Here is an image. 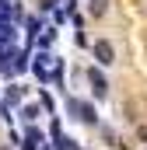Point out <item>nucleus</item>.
Segmentation results:
<instances>
[{
    "instance_id": "f257e3e1",
    "label": "nucleus",
    "mask_w": 147,
    "mask_h": 150,
    "mask_svg": "<svg viewBox=\"0 0 147 150\" xmlns=\"http://www.w3.org/2000/svg\"><path fill=\"white\" fill-rule=\"evenodd\" d=\"M67 115L77 119V122H84V126H102L98 122V108L91 101H84V98H74V94H67Z\"/></svg>"
},
{
    "instance_id": "f03ea898",
    "label": "nucleus",
    "mask_w": 147,
    "mask_h": 150,
    "mask_svg": "<svg viewBox=\"0 0 147 150\" xmlns=\"http://www.w3.org/2000/svg\"><path fill=\"white\" fill-rule=\"evenodd\" d=\"M84 77H88V84H91L95 101H105V98H109V80H105V74H102L98 67H88V70H84Z\"/></svg>"
},
{
    "instance_id": "7ed1b4c3",
    "label": "nucleus",
    "mask_w": 147,
    "mask_h": 150,
    "mask_svg": "<svg viewBox=\"0 0 147 150\" xmlns=\"http://www.w3.org/2000/svg\"><path fill=\"white\" fill-rule=\"evenodd\" d=\"M91 56L98 59V67H112L116 63V49H112L109 38H98V42H91Z\"/></svg>"
},
{
    "instance_id": "20e7f679",
    "label": "nucleus",
    "mask_w": 147,
    "mask_h": 150,
    "mask_svg": "<svg viewBox=\"0 0 147 150\" xmlns=\"http://www.w3.org/2000/svg\"><path fill=\"white\" fill-rule=\"evenodd\" d=\"M42 147V129L39 126H25V150H39Z\"/></svg>"
},
{
    "instance_id": "39448f33",
    "label": "nucleus",
    "mask_w": 147,
    "mask_h": 150,
    "mask_svg": "<svg viewBox=\"0 0 147 150\" xmlns=\"http://www.w3.org/2000/svg\"><path fill=\"white\" fill-rule=\"evenodd\" d=\"M21 94H25V91H21V84H11V87H7V98H4V105H7V108H11V105H18V101H21Z\"/></svg>"
},
{
    "instance_id": "423d86ee",
    "label": "nucleus",
    "mask_w": 147,
    "mask_h": 150,
    "mask_svg": "<svg viewBox=\"0 0 147 150\" xmlns=\"http://www.w3.org/2000/svg\"><path fill=\"white\" fill-rule=\"evenodd\" d=\"M21 119H25V126H35V119H39V105H21Z\"/></svg>"
},
{
    "instance_id": "0eeeda50",
    "label": "nucleus",
    "mask_w": 147,
    "mask_h": 150,
    "mask_svg": "<svg viewBox=\"0 0 147 150\" xmlns=\"http://www.w3.org/2000/svg\"><path fill=\"white\" fill-rule=\"evenodd\" d=\"M49 80H53L56 87H67V84H63V59H56V67L49 70Z\"/></svg>"
},
{
    "instance_id": "6e6552de",
    "label": "nucleus",
    "mask_w": 147,
    "mask_h": 150,
    "mask_svg": "<svg viewBox=\"0 0 147 150\" xmlns=\"http://www.w3.org/2000/svg\"><path fill=\"white\" fill-rule=\"evenodd\" d=\"M53 38H56V28H42V35H39V45H42V52H49Z\"/></svg>"
},
{
    "instance_id": "1a4fd4ad",
    "label": "nucleus",
    "mask_w": 147,
    "mask_h": 150,
    "mask_svg": "<svg viewBox=\"0 0 147 150\" xmlns=\"http://www.w3.org/2000/svg\"><path fill=\"white\" fill-rule=\"evenodd\" d=\"M25 28H28V45H32V38L42 35V21H39V18H28V25H25Z\"/></svg>"
},
{
    "instance_id": "9d476101",
    "label": "nucleus",
    "mask_w": 147,
    "mask_h": 150,
    "mask_svg": "<svg viewBox=\"0 0 147 150\" xmlns=\"http://www.w3.org/2000/svg\"><path fill=\"white\" fill-rule=\"evenodd\" d=\"M88 11H91L95 18H102V14L109 11V0H91V4H88Z\"/></svg>"
},
{
    "instance_id": "9b49d317",
    "label": "nucleus",
    "mask_w": 147,
    "mask_h": 150,
    "mask_svg": "<svg viewBox=\"0 0 147 150\" xmlns=\"http://www.w3.org/2000/svg\"><path fill=\"white\" fill-rule=\"evenodd\" d=\"M56 150H81V147H77V140H70V136H60L56 140Z\"/></svg>"
},
{
    "instance_id": "f8f14e48",
    "label": "nucleus",
    "mask_w": 147,
    "mask_h": 150,
    "mask_svg": "<svg viewBox=\"0 0 147 150\" xmlns=\"http://www.w3.org/2000/svg\"><path fill=\"white\" fill-rule=\"evenodd\" d=\"M42 108H46V112H56V105H53V98H49L46 91H42Z\"/></svg>"
},
{
    "instance_id": "ddd939ff",
    "label": "nucleus",
    "mask_w": 147,
    "mask_h": 150,
    "mask_svg": "<svg viewBox=\"0 0 147 150\" xmlns=\"http://www.w3.org/2000/svg\"><path fill=\"white\" fill-rule=\"evenodd\" d=\"M74 42H77L81 49H91V42H88V35H84V32H77V38H74Z\"/></svg>"
},
{
    "instance_id": "4468645a",
    "label": "nucleus",
    "mask_w": 147,
    "mask_h": 150,
    "mask_svg": "<svg viewBox=\"0 0 147 150\" xmlns=\"http://www.w3.org/2000/svg\"><path fill=\"white\" fill-rule=\"evenodd\" d=\"M98 129H102V136H105V143H116V133H112L109 126H98Z\"/></svg>"
},
{
    "instance_id": "2eb2a0df",
    "label": "nucleus",
    "mask_w": 147,
    "mask_h": 150,
    "mask_svg": "<svg viewBox=\"0 0 147 150\" xmlns=\"http://www.w3.org/2000/svg\"><path fill=\"white\" fill-rule=\"evenodd\" d=\"M137 136H140V140H147V126H137Z\"/></svg>"
},
{
    "instance_id": "dca6fc26",
    "label": "nucleus",
    "mask_w": 147,
    "mask_h": 150,
    "mask_svg": "<svg viewBox=\"0 0 147 150\" xmlns=\"http://www.w3.org/2000/svg\"><path fill=\"white\" fill-rule=\"evenodd\" d=\"M0 150H7V147H0Z\"/></svg>"
}]
</instances>
